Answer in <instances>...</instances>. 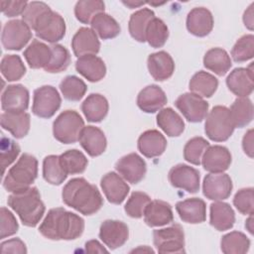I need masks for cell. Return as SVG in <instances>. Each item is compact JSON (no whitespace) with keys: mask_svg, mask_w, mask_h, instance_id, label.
Returning <instances> with one entry per match:
<instances>
[{"mask_svg":"<svg viewBox=\"0 0 254 254\" xmlns=\"http://www.w3.org/2000/svg\"><path fill=\"white\" fill-rule=\"evenodd\" d=\"M175 105L185 118L192 123L201 122L208 113V103L202 97L192 92L180 95Z\"/></svg>","mask_w":254,"mask_h":254,"instance_id":"cell-11","label":"cell"},{"mask_svg":"<svg viewBox=\"0 0 254 254\" xmlns=\"http://www.w3.org/2000/svg\"><path fill=\"white\" fill-rule=\"evenodd\" d=\"M32 38L31 28L19 19L11 20L5 24L1 41L6 50L19 51L24 48Z\"/></svg>","mask_w":254,"mask_h":254,"instance_id":"cell-10","label":"cell"},{"mask_svg":"<svg viewBox=\"0 0 254 254\" xmlns=\"http://www.w3.org/2000/svg\"><path fill=\"white\" fill-rule=\"evenodd\" d=\"M220 246L225 254H243L248 251L250 240L244 233L232 231L222 236Z\"/></svg>","mask_w":254,"mask_h":254,"instance_id":"cell-40","label":"cell"},{"mask_svg":"<svg viewBox=\"0 0 254 254\" xmlns=\"http://www.w3.org/2000/svg\"><path fill=\"white\" fill-rule=\"evenodd\" d=\"M33 30L38 38L54 44L64 37L65 23L59 13L50 9L39 18Z\"/></svg>","mask_w":254,"mask_h":254,"instance_id":"cell-8","label":"cell"},{"mask_svg":"<svg viewBox=\"0 0 254 254\" xmlns=\"http://www.w3.org/2000/svg\"><path fill=\"white\" fill-rule=\"evenodd\" d=\"M8 205L18 214L22 223L29 227H35L45 213V204L37 188L30 187L27 190L12 192L8 197Z\"/></svg>","mask_w":254,"mask_h":254,"instance_id":"cell-3","label":"cell"},{"mask_svg":"<svg viewBox=\"0 0 254 254\" xmlns=\"http://www.w3.org/2000/svg\"><path fill=\"white\" fill-rule=\"evenodd\" d=\"M115 169L125 181L131 184L141 182L147 171L145 161L136 153H130L119 159Z\"/></svg>","mask_w":254,"mask_h":254,"instance_id":"cell-14","label":"cell"},{"mask_svg":"<svg viewBox=\"0 0 254 254\" xmlns=\"http://www.w3.org/2000/svg\"><path fill=\"white\" fill-rule=\"evenodd\" d=\"M245 227L248 229V231H249L251 234L253 233V217H252V214H250L249 218L246 220Z\"/></svg>","mask_w":254,"mask_h":254,"instance_id":"cell-60","label":"cell"},{"mask_svg":"<svg viewBox=\"0 0 254 254\" xmlns=\"http://www.w3.org/2000/svg\"><path fill=\"white\" fill-rule=\"evenodd\" d=\"M73 54L79 58L86 55H96L100 49V43L96 33L89 28L82 27L77 30L71 40Z\"/></svg>","mask_w":254,"mask_h":254,"instance_id":"cell-20","label":"cell"},{"mask_svg":"<svg viewBox=\"0 0 254 254\" xmlns=\"http://www.w3.org/2000/svg\"><path fill=\"white\" fill-rule=\"evenodd\" d=\"M242 148L250 158L253 157V130H248L242 140Z\"/></svg>","mask_w":254,"mask_h":254,"instance_id":"cell-56","label":"cell"},{"mask_svg":"<svg viewBox=\"0 0 254 254\" xmlns=\"http://www.w3.org/2000/svg\"><path fill=\"white\" fill-rule=\"evenodd\" d=\"M31 119L28 113L6 111L1 114V126L10 132L15 138L25 137L30 130Z\"/></svg>","mask_w":254,"mask_h":254,"instance_id":"cell-29","label":"cell"},{"mask_svg":"<svg viewBox=\"0 0 254 254\" xmlns=\"http://www.w3.org/2000/svg\"><path fill=\"white\" fill-rule=\"evenodd\" d=\"M101 189L109 202L120 204L129 193L130 188L121 176L114 172H109L101 179Z\"/></svg>","mask_w":254,"mask_h":254,"instance_id":"cell-17","label":"cell"},{"mask_svg":"<svg viewBox=\"0 0 254 254\" xmlns=\"http://www.w3.org/2000/svg\"><path fill=\"white\" fill-rule=\"evenodd\" d=\"M108 101L99 93L89 94L81 104V111L89 122H100L108 113Z\"/></svg>","mask_w":254,"mask_h":254,"instance_id":"cell-31","label":"cell"},{"mask_svg":"<svg viewBox=\"0 0 254 254\" xmlns=\"http://www.w3.org/2000/svg\"><path fill=\"white\" fill-rule=\"evenodd\" d=\"M253 7H254V3H252L248 9L244 12L243 15V22L244 25L249 29L252 30L253 29Z\"/></svg>","mask_w":254,"mask_h":254,"instance_id":"cell-58","label":"cell"},{"mask_svg":"<svg viewBox=\"0 0 254 254\" xmlns=\"http://www.w3.org/2000/svg\"><path fill=\"white\" fill-rule=\"evenodd\" d=\"M60 89L64 97L69 101H79L86 92V84L75 75L65 76L60 83Z\"/></svg>","mask_w":254,"mask_h":254,"instance_id":"cell-43","label":"cell"},{"mask_svg":"<svg viewBox=\"0 0 254 254\" xmlns=\"http://www.w3.org/2000/svg\"><path fill=\"white\" fill-rule=\"evenodd\" d=\"M228 89L239 97H247L253 91V69L249 67L234 68L226 78Z\"/></svg>","mask_w":254,"mask_h":254,"instance_id":"cell-16","label":"cell"},{"mask_svg":"<svg viewBox=\"0 0 254 254\" xmlns=\"http://www.w3.org/2000/svg\"><path fill=\"white\" fill-rule=\"evenodd\" d=\"M84 122L74 110L62 112L53 123L54 137L61 143L72 144L78 141Z\"/></svg>","mask_w":254,"mask_h":254,"instance_id":"cell-6","label":"cell"},{"mask_svg":"<svg viewBox=\"0 0 254 254\" xmlns=\"http://www.w3.org/2000/svg\"><path fill=\"white\" fill-rule=\"evenodd\" d=\"M60 161L67 175L83 173L88 164L84 154L76 149L68 150L60 155Z\"/></svg>","mask_w":254,"mask_h":254,"instance_id":"cell-41","label":"cell"},{"mask_svg":"<svg viewBox=\"0 0 254 254\" xmlns=\"http://www.w3.org/2000/svg\"><path fill=\"white\" fill-rule=\"evenodd\" d=\"M51 57V47L38 40H33L24 51V58L32 68H45L50 63Z\"/></svg>","mask_w":254,"mask_h":254,"instance_id":"cell-32","label":"cell"},{"mask_svg":"<svg viewBox=\"0 0 254 254\" xmlns=\"http://www.w3.org/2000/svg\"><path fill=\"white\" fill-rule=\"evenodd\" d=\"M84 230V220L63 207L49 210L39 227L40 233L51 240H73Z\"/></svg>","mask_w":254,"mask_h":254,"instance_id":"cell-1","label":"cell"},{"mask_svg":"<svg viewBox=\"0 0 254 254\" xmlns=\"http://www.w3.org/2000/svg\"><path fill=\"white\" fill-rule=\"evenodd\" d=\"M190 90L200 97H210L216 91L218 80L214 75L200 70L192 75L190 80Z\"/></svg>","mask_w":254,"mask_h":254,"instance_id":"cell-36","label":"cell"},{"mask_svg":"<svg viewBox=\"0 0 254 254\" xmlns=\"http://www.w3.org/2000/svg\"><path fill=\"white\" fill-rule=\"evenodd\" d=\"M233 204L236 209L245 215L253 214L254 208V191L252 188L239 190L233 198Z\"/></svg>","mask_w":254,"mask_h":254,"instance_id":"cell-51","label":"cell"},{"mask_svg":"<svg viewBox=\"0 0 254 254\" xmlns=\"http://www.w3.org/2000/svg\"><path fill=\"white\" fill-rule=\"evenodd\" d=\"M138 150L147 158L161 156L167 147L165 136L158 130H147L138 139Z\"/></svg>","mask_w":254,"mask_h":254,"instance_id":"cell-27","label":"cell"},{"mask_svg":"<svg viewBox=\"0 0 254 254\" xmlns=\"http://www.w3.org/2000/svg\"><path fill=\"white\" fill-rule=\"evenodd\" d=\"M229 111L235 128H243L253 119V104L247 97L235 99Z\"/></svg>","mask_w":254,"mask_h":254,"instance_id":"cell-38","label":"cell"},{"mask_svg":"<svg viewBox=\"0 0 254 254\" xmlns=\"http://www.w3.org/2000/svg\"><path fill=\"white\" fill-rule=\"evenodd\" d=\"M75 68L78 73L91 82L101 80L106 73L104 62L95 55L79 57L75 63Z\"/></svg>","mask_w":254,"mask_h":254,"instance_id":"cell-28","label":"cell"},{"mask_svg":"<svg viewBox=\"0 0 254 254\" xmlns=\"http://www.w3.org/2000/svg\"><path fill=\"white\" fill-rule=\"evenodd\" d=\"M176 210L180 218L187 223H201L206 218L205 202L198 197H191L177 202Z\"/></svg>","mask_w":254,"mask_h":254,"instance_id":"cell-21","label":"cell"},{"mask_svg":"<svg viewBox=\"0 0 254 254\" xmlns=\"http://www.w3.org/2000/svg\"><path fill=\"white\" fill-rule=\"evenodd\" d=\"M1 73L8 81H16L26 73V67L17 55H6L1 61Z\"/></svg>","mask_w":254,"mask_h":254,"instance_id":"cell-44","label":"cell"},{"mask_svg":"<svg viewBox=\"0 0 254 254\" xmlns=\"http://www.w3.org/2000/svg\"><path fill=\"white\" fill-rule=\"evenodd\" d=\"M104 2L100 0H80L74 7V15L82 24H90L91 20L99 13L104 12Z\"/></svg>","mask_w":254,"mask_h":254,"instance_id":"cell-42","label":"cell"},{"mask_svg":"<svg viewBox=\"0 0 254 254\" xmlns=\"http://www.w3.org/2000/svg\"><path fill=\"white\" fill-rule=\"evenodd\" d=\"M124 5H126L127 7H129L130 9H134V8H138L142 5H144V2H134V1H123L122 2Z\"/></svg>","mask_w":254,"mask_h":254,"instance_id":"cell-59","label":"cell"},{"mask_svg":"<svg viewBox=\"0 0 254 254\" xmlns=\"http://www.w3.org/2000/svg\"><path fill=\"white\" fill-rule=\"evenodd\" d=\"M201 163L207 172L223 173L231 164V154L227 148L219 145L208 146L201 158Z\"/></svg>","mask_w":254,"mask_h":254,"instance_id":"cell-19","label":"cell"},{"mask_svg":"<svg viewBox=\"0 0 254 254\" xmlns=\"http://www.w3.org/2000/svg\"><path fill=\"white\" fill-rule=\"evenodd\" d=\"M1 252L2 253H27V248L25 243L19 238H13L1 243Z\"/></svg>","mask_w":254,"mask_h":254,"instance_id":"cell-55","label":"cell"},{"mask_svg":"<svg viewBox=\"0 0 254 254\" xmlns=\"http://www.w3.org/2000/svg\"><path fill=\"white\" fill-rule=\"evenodd\" d=\"M63 201L84 215L97 212L102 204L103 198L96 186L89 184L83 178L71 179L64 187Z\"/></svg>","mask_w":254,"mask_h":254,"instance_id":"cell-2","label":"cell"},{"mask_svg":"<svg viewBox=\"0 0 254 254\" xmlns=\"http://www.w3.org/2000/svg\"><path fill=\"white\" fill-rule=\"evenodd\" d=\"M38 176V161L31 154H23L17 163L10 168L3 180L7 191L17 192L27 190Z\"/></svg>","mask_w":254,"mask_h":254,"instance_id":"cell-4","label":"cell"},{"mask_svg":"<svg viewBox=\"0 0 254 254\" xmlns=\"http://www.w3.org/2000/svg\"><path fill=\"white\" fill-rule=\"evenodd\" d=\"M85 251L88 253H105L107 250L97 241L89 240L85 243Z\"/></svg>","mask_w":254,"mask_h":254,"instance_id":"cell-57","label":"cell"},{"mask_svg":"<svg viewBox=\"0 0 254 254\" xmlns=\"http://www.w3.org/2000/svg\"><path fill=\"white\" fill-rule=\"evenodd\" d=\"M151 201V197L143 191H134L128 198L124 210L133 218H140L143 216L146 206Z\"/></svg>","mask_w":254,"mask_h":254,"instance_id":"cell-49","label":"cell"},{"mask_svg":"<svg viewBox=\"0 0 254 254\" xmlns=\"http://www.w3.org/2000/svg\"><path fill=\"white\" fill-rule=\"evenodd\" d=\"M52 57L48 65L44 68L46 71L51 73L61 72L66 69L70 64V55L69 52L62 45H53L51 46Z\"/></svg>","mask_w":254,"mask_h":254,"instance_id":"cell-46","label":"cell"},{"mask_svg":"<svg viewBox=\"0 0 254 254\" xmlns=\"http://www.w3.org/2000/svg\"><path fill=\"white\" fill-rule=\"evenodd\" d=\"M169 181L173 187L190 193H195L199 190V172L185 164H179L170 170Z\"/></svg>","mask_w":254,"mask_h":254,"instance_id":"cell-13","label":"cell"},{"mask_svg":"<svg viewBox=\"0 0 254 254\" xmlns=\"http://www.w3.org/2000/svg\"><path fill=\"white\" fill-rule=\"evenodd\" d=\"M50 9L51 8L44 2H38V1L28 2V5L25 11L22 14V19L33 30L39 18Z\"/></svg>","mask_w":254,"mask_h":254,"instance_id":"cell-52","label":"cell"},{"mask_svg":"<svg viewBox=\"0 0 254 254\" xmlns=\"http://www.w3.org/2000/svg\"><path fill=\"white\" fill-rule=\"evenodd\" d=\"M234 124L227 107L214 106L206 115L204 131L206 136L215 142L226 141L234 131Z\"/></svg>","mask_w":254,"mask_h":254,"instance_id":"cell-5","label":"cell"},{"mask_svg":"<svg viewBox=\"0 0 254 254\" xmlns=\"http://www.w3.org/2000/svg\"><path fill=\"white\" fill-rule=\"evenodd\" d=\"M62 98L52 85H44L34 91L33 113L41 118H51L59 110Z\"/></svg>","mask_w":254,"mask_h":254,"instance_id":"cell-9","label":"cell"},{"mask_svg":"<svg viewBox=\"0 0 254 254\" xmlns=\"http://www.w3.org/2000/svg\"><path fill=\"white\" fill-rule=\"evenodd\" d=\"M43 177L46 182L55 186H59L65 181L67 174L61 164L60 156L50 155L44 159Z\"/></svg>","mask_w":254,"mask_h":254,"instance_id":"cell-39","label":"cell"},{"mask_svg":"<svg viewBox=\"0 0 254 254\" xmlns=\"http://www.w3.org/2000/svg\"><path fill=\"white\" fill-rule=\"evenodd\" d=\"M153 18H155V13L149 8H143L133 13L128 25L131 37L140 43L146 42V30Z\"/></svg>","mask_w":254,"mask_h":254,"instance_id":"cell-35","label":"cell"},{"mask_svg":"<svg viewBox=\"0 0 254 254\" xmlns=\"http://www.w3.org/2000/svg\"><path fill=\"white\" fill-rule=\"evenodd\" d=\"M235 222V214L232 207L222 201H215L209 207V223L218 231L232 228Z\"/></svg>","mask_w":254,"mask_h":254,"instance_id":"cell-30","label":"cell"},{"mask_svg":"<svg viewBox=\"0 0 254 254\" xmlns=\"http://www.w3.org/2000/svg\"><path fill=\"white\" fill-rule=\"evenodd\" d=\"M231 56L237 63L251 60L254 56L253 35H244L239 38L231 50Z\"/></svg>","mask_w":254,"mask_h":254,"instance_id":"cell-48","label":"cell"},{"mask_svg":"<svg viewBox=\"0 0 254 254\" xmlns=\"http://www.w3.org/2000/svg\"><path fill=\"white\" fill-rule=\"evenodd\" d=\"M20 153L19 145L12 139L2 136L0 142V159L2 167V176H4L5 170L9 167L18 157Z\"/></svg>","mask_w":254,"mask_h":254,"instance_id":"cell-50","label":"cell"},{"mask_svg":"<svg viewBox=\"0 0 254 254\" xmlns=\"http://www.w3.org/2000/svg\"><path fill=\"white\" fill-rule=\"evenodd\" d=\"M203 65L215 74L222 76L230 69L232 63L225 50L221 48H213L208 50L204 55Z\"/></svg>","mask_w":254,"mask_h":254,"instance_id":"cell-34","label":"cell"},{"mask_svg":"<svg viewBox=\"0 0 254 254\" xmlns=\"http://www.w3.org/2000/svg\"><path fill=\"white\" fill-rule=\"evenodd\" d=\"M29 91L22 84H11L1 96V106L5 111L24 112L29 106Z\"/></svg>","mask_w":254,"mask_h":254,"instance_id":"cell-18","label":"cell"},{"mask_svg":"<svg viewBox=\"0 0 254 254\" xmlns=\"http://www.w3.org/2000/svg\"><path fill=\"white\" fill-rule=\"evenodd\" d=\"M147 64L150 74L157 81L170 78L175 70V63L172 57L164 51L151 54L148 57Z\"/></svg>","mask_w":254,"mask_h":254,"instance_id":"cell-23","label":"cell"},{"mask_svg":"<svg viewBox=\"0 0 254 254\" xmlns=\"http://www.w3.org/2000/svg\"><path fill=\"white\" fill-rule=\"evenodd\" d=\"M158 126L170 137H178L185 130V122L172 108L167 107L159 111L157 115Z\"/></svg>","mask_w":254,"mask_h":254,"instance_id":"cell-33","label":"cell"},{"mask_svg":"<svg viewBox=\"0 0 254 254\" xmlns=\"http://www.w3.org/2000/svg\"><path fill=\"white\" fill-rule=\"evenodd\" d=\"M28 5L27 1H1V11L7 17L22 15Z\"/></svg>","mask_w":254,"mask_h":254,"instance_id":"cell-54","label":"cell"},{"mask_svg":"<svg viewBox=\"0 0 254 254\" xmlns=\"http://www.w3.org/2000/svg\"><path fill=\"white\" fill-rule=\"evenodd\" d=\"M209 143L202 137H193L187 142L184 148V158L192 165H200L203 153Z\"/></svg>","mask_w":254,"mask_h":254,"instance_id":"cell-47","label":"cell"},{"mask_svg":"<svg viewBox=\"0 0 254 254\" xmlns=\"http://www.w3.org/2000/svg\"><path fill=\"white\" fill-rule=\"evenodd\" d=\"M169 37V30L163 20L153 18L146 30V41L153 48L163 47Z\"/></svg>","mask_w":254,"mask_h":254,"instance_id":"cell-45","label":"cell"},{"mask_svg":"<svg viewBox=\"0 0 254 254\" xmlns=\"http://www.w3.org/2000/svg\"><path fill=\"white\" fill-rule=\"evenodd\" d=\"M154 245L159 253H185V234L183 227L175 223L167 228L153 232Z\"/></svg>","mask_w":254,"mask_h":254,"instance_id":"cell-7","label":"cell"},{"mask_svg":"<svg viewBox=\"0 0 254 254\" xmlns=\"http://www.w3.org/2000/svg\"><path fill=\"white\" fill-rule=\"evenodd\" d=\"M166 103L167 95L164 90L156 84L146 86L137 96L138 107L146 113H155L161 110Z\"/></svg>","mask_w":254,"mask_h":254,"instance_id":"cell-24","label":"cell"},{"mask_svg":"<svg viewBox=\"0 0 254 254\" xmlns=\"http://www.w3.org/2000/svg\"><path fill=\"white\" fill-rule=\"evenodd\" d=\"M91 29L102 39L115 38L120 33V26L117 21L106 13L97 14L90 22Z\"/></svg>","mask_w":254,"mask_h":254,"instance_id":"cell-37","label":"cell"},{"mask_svg":"<svg viewBox=\"0 0 254 254\" xmlns=\"http://www.w3.org/2000/svg\"><path fill=\"white\" fill-rule=\"evenodd\" d=\"M81 147L91 157L101 155L106 149V138L101 129L95 126H85L78 139Z\"/></svg>","mask_w":254,"mask_h":254,"instance_id":"cell-25","label":"cell"},{"mask_svg":"<svg viewBox=\"0 0 254 254\" xmlns=\"http://www.w3.org/2000/svg\"><path fill=\"white\" fill-rule=\"evenodd\" d=\"M144 221L151 227L163 226L173 222L174 214L170 203L164 200H151L144 211Z\"/></svg>","mask_w":254,"mask_h":254,"instance_id":"cell-26","label":"cell"},{"mask_svg":"<svg viewBox=\"0 0 254 254\" xmlns=\"http://www.w3.org/2000/svg\"><path fill=\"white\" fill-rule=\"evenodd\" d=\"M1 217V227H0V238H6L15 234L18 231L19 225L14 214L8 210L6 207H1L0 209Z\"/></svg>","mask_w":254,"mask_h":254,"instance_id":"cell-53","label":"cell"},{"mask_svg":"<svg viewBox=\"0 0 254 254\" xmlns=\"http://www.w3.org/2000/svg\"><path fill=\"white\" fill-rule=\"evenodd\" d=\"M232 188L230 177L224 173H210L203 179V194L211 200L217 201L228 198L231 194Z\"/></svg>","mask_w":254,"mask_h":254,"instance_id":"cell-12","label":"cell"},{"mask_svg":"<svg viewBox=\"0 0 254 254\" xmlns=\"http://www.w3.org/2000/svg\"><path fill=\"white\" fill-rule=\"evenodd\" d=\"M213 28V17L211 12L203 7L191 9L187 17L188 31L196 36L204 37L208 35Z\"/></svg>","mask_w":254,"mask_h":254,"instance_id":"cell-22","label":"cell"},{"mask_svg":"<svg viewBox=\"0 0 254 254\" xmlns=\"http://www.w3.org/2000/svg\"><path fill=\"white\" fill-rule=\"evenodd\" d=\"M128 226L119 220L108 219L101 223L99 237L102 242L110 249H116L124 245L128 240Z\"/></svg>","mask_w":254,"mask_h":254,"instance_id":"cell-15","label":"cell"}]
</instances>
